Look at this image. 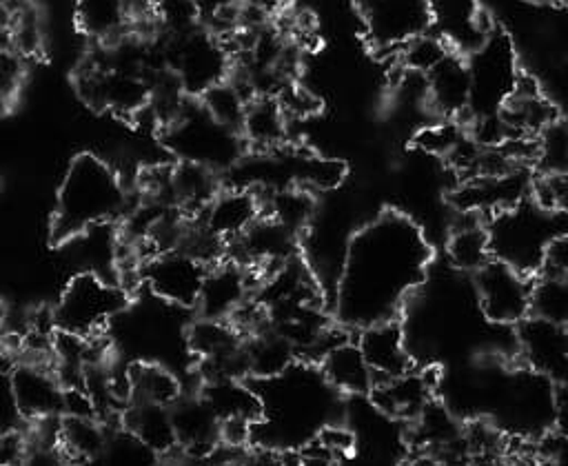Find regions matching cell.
<instances>
[{
    "instance_id": "cell-1",
    "label": "cell",
    "mask_w": 568,
    "mask_h": 466,
    "mask_svg": "<svg viewBox=\"0 0 568 466\" xmlns=\"http://www.w3.org/2000/svg\"><path fill=\"white\" fill-rule=\"evenodd\" d=\"M430 246L422 229L397 211L364 224L348 242L337 280L339 324L364 328L395 320L406 297L424 282Z\"/></svg>"
},
{
    "instance_id": "cell-2",
    "label": "cell",
    "mask_w": 568,
    "mask_h": 466,
    "mask_svg": "<svg viewBox=\"0 0 568 466\" xmlns=\"http://www.w3.org/2000/svg\"><path fill=\"white\" fill-rule=\"evenodd\" d=\"M126 191L120 175L98 155L80 153L71 160L58 189L51 217V240L69 242L89 229L122 217Z\"/></svg>"
},
{
    "instance_id": "cell-3",
    "label": "cell",
    "mask_w": 568,
    "mask_h": 466,
    "mask_svg": "<svg viewBox=\"0 0 568 466\" xmlns=\"http://www.w3.org/2000/svg\"><path fill=\"white\" fill-rule=\"evenodd\" d=\"M561 213L539 209L530 197L490 215L486 224L493 260H499L524 275H537L546 246L564 233L557 222Z\"/></svg>"
},
{
    "instance_id": "cell-4",
    "label": "cell",
    "mask_w": 568,
    "mask_h": 466,
    "mask_svg": "<svg viewBox=\"0 0 568 466\" xmlns=\"http://www.w3.org/2000/svg\"><path fill=\"white\" fill-rule=\"evenodd\" d=\"M164 62L186 98H200L233 71V51L213 31L164 36Z\"/></svg>"
},
{
    "instance_id": "cell-5",
    "label": "cell",
    "mask_w": 568,
    "mask_h": 466,
    "mask_svg": "<svg viewBox=\"0 0 568 466\" xmlns=\"http://www.w3.org/2000/svg\"><path fill=\"white\" fill-rule=\"evenodd\" d=\"M129 302L126 288L102 280L98 273H78L64 286L53 313L55 331L95 337Z\"/></svg>"
},
{
    "instance_id": "cell-6",
    "label": "cell",
    "mask_w": 568,
    "mask_h": 466,
    "mask_svg": "<svg viewBox=\"0 0 568 466\" xmlns=\"http://www.w3.org/2000/svg\"><path fill=\"white\" fill-rule=\"evenodd\" d=\"M169 144L180 153V160L197 162L209 169L233 164L240 151V133L213 120L200 100L193 104L191 98L182 111L164 126Z\"/></svg>"
},
{
    "instance_id": "cell-7",
    "label": "cell",
    "mask_w": 568,
    "mask_h": 466,
    "mask_svg": "<svg viewBox=\"0 0 568 466\" xmlns=\"http://www.w3.org/2000/svg\"><path fill=\"white\" fill-rule=\"evenodd\" d=\"M466 67L470 75L468 111H473V118L497 113L510 98L519 78L517 55L508 36L499 31L486 36L466 60Z\"/></svg>"
},
{
    "instance_id": "cell-8",
    "label": "cell",
    "mask_w": 568,
    "mask_h": 466,
    "mask_svg": "<svg viewBox=\"0 0 568 466\" xmlns=\"http://www.w3.org/2000/svg\"><path fill=\"white\" fill-rule=\"evenodd\" d=\"M359 16L366 40L379 51H399L435 20L430 0H359Z\"/></svg>"
},
{
    "instance_id": "cell-9",
    "label": "cell",
    "mask_w": 568,
    "mask_h": 466,
    "mask_svg": "<svg viewBox=\"0 0 568 466\" xmlns=\"http://www.w3.org/2000/svg\"><path fill=\"white\" fill-rule=\"evenodd\" d=\"M80 95L95 109L133 118L149 109L151 78L146 73L102 67L98 60L84 64L78 73Z\"/></svg>"
},
{
    "instance_id": "cell-10",
    "label": "cell",
    "mask_w": 568,
    "mask_h": 466,
    "mask_svg": "<svg viewBox=\"0 0 568 466\" xmlns=\"http://www.w3.org/2000/svg\"><path fill=\"white\" fill-rule=\"evenodd\" d=\"M475 275L479 304L490 322L517 324L528 317L530 275H524L499 260H488Z\"/></svg>"
},
{
    "instance_id": "cell-11",
    "label": "cell",
    "mask_w": 568,
    "mask_h": 466,
    "mask_svg": "<svg viewBox=\"0 0 568 466\" xmlns=\"http://www.w3.org/2000/svg\"><path fill=\"white\" fill-rule=\"evenodd\" d=\"M206 269L209 266L193 255L180 249H171L158 251L142 260L140 280L146 282V286L169 304L195 306Z\"/></svg>"
},
{
    "instance_id": "cell-12",
    "label": "cell",
    "mask_w": 568,
    "mask_h": 466,
    "mask_svg": "<svg viewBox=\"0 0 568 466\" xmlns=\"http://www.w3.org/2000/svg\"><path fill=\"white\" fill-rule=\"evenodd\" d=\"M297 240L300 235L262 213L240 237L226 244V251L233 262L268 273L297 255Z\"/></svg>"
},
{
    "instance_id": "cell-13",
    "label": "cell",
    "mask_w": 568,
    "mask_h": 466,
    "mask_svg": "<svg viewBox=\"0 0 568 466\" xmlns=\"http://www.w3.org/2000/svg\"><path fill=\"white\" fill-rule=\"evenodd\" d=\"M517 326V342L524 362L537 373L564 384L568 368V335L564 324L539 317H524Z\"/></svg>"
},
{
    "instance_id": "cell-14",
    "label": "cell",
    "mask_w": 568,
    "mask_h": 466,
    "mask_svg": "<svg viewBox=\"0 0 568 466\" xmlns=\"http://www.w3.org/2000/svg\"><path fill=\"white\" fill-rule=\"evenodd\" d=\"M528 191L530 180L519 169H513L501 175H477L462 180V184L453 191L450 200L459 211L495 215L526 200Z\"/></svg>"
},
{
    "instance_id": "cell-15",
    "label": "cell",
    "mask_w": 568,
    "mask_h": 466,
    "mask_svg": "<svg viewBox=\"0 0 568 466\" xmlns=\"http://www.w3.org/2000/svg\"><path fill=\"white\" fill-rule=\"evenodd\" d=\"M11 395L20 415L27 419H42L62 413V386L53 366L44 362H16L11 368Z\"/></svg>"
},
{
    "instance_id": "cell-16",
    "label": "cell",
    "mask_w": 568,
    "mask_h": 466,
    "mask_svg": "<svg viewBox=\"0 0 568 466\" xmlns=\"http://www.w3.org/2000/svg\"><path fill=\"white\" fill-rule=\"evenodd\" d=\"M248 300L251 269L224 257L206 269L195 306L200 308L202 317L229 320Z\"/></svg>"
},
{
    "instance_id": "cell-17",
    "label": "cell",
    "mask_w": 568,
    "mask_h": 466,
    "mask_svg": "<svg viewBox=\"0 0 568 466\" xmlns=\"http://www.w3.org/2000/svg\"><path fill=\"white\" fill-rule=\"evenodd\" d=\"M262 200L253 189L246 186H231L220 189L213 200L202 209L197 215L200 224L217 235L222 242H233L240 237L260 215H262Z\"/></svg>"
},
{
    "instance_id": "cell-18",
    "label": "cell",
    "mask_w": 568,
    "mask_h": 466,
    "mask_svg": "<svg viewBox=\"0 0 568 466\" xmlns=\"http://www.w3.org/2000/svg\"><path fill=\"white\" fill-rule=\"evenodd\" d=\"M357 348L368 364L373 379H388L413 371V359L404 344V331L395 320L375 322L359 328Z\"/></svg>"
},
{
    "instance_id": "cell-19",
    "label": "cell",
    "mask_w": 568,
    "mask_h": 466,
    "mask_svg": "<svg viewBox=\"0 0 568 466\" xmlns=\"http://www.w3.org/2000/svg\"><path fill=\"white\" fill-rule=\"evenodd\" d=\"M175 444L191 457H211L220 444V419L200 395L178 397L171 406Z\"/></svg>"
},
{
    "instance_id": "cell-20",
    "label": "cell",
    "mask_w": 568,
    "mask_h": 466,
    "mask_svg": "<svg viewBox=\"0 0 568 466\" xmlns=\"http://www.w3.org/2000/svg\"><path fill=\"white\" fill-rule=\"evenodd\" d=\"M424 98L444 120H457L468 111L470 75L466 58L450 51L424 75Z\"/></svg>"
},
{
    "instance_id": "cell-21",
    "label": "cell",
    "mask_w": 568,
    "mask_h": 466,
    "mask_svg": "<svg viewBox=\"0 0 568 466\" xmlns=\"http://www.w3.org/2000/svg\"><path fill=\"white\" fill-rule=\"evenodd\" d=\"M286 126H288V118L284 115L277 98L253 95L246 102L237 133L242 142H246L260 153H266L284 146Z\"/></svg>"
},
{
    "instance_id": "cell-22",
    "label": "cell",
    "mask_w": 568,
    "mask_h": 466,
    "mask_svg": "<svg viewBox=\"0 0 568 466\" xmlns=\"http://www.w3.org/2000/svg\"><path fill=\"white\" fill-rule=\"evenodd\" d=\"M197 395L220 422L244 419L257 424L264 419V399L244 379H206Z\"/></svg>"
},
{
    "instance_id": "cell-23",
    "label": "cell",
    "mask_w": 568,
    "mask_h": 466,
    "mask_svg": "<svg viewBox=\"0 0 568 466\" xmlns=\"http://www.w3.org/2000/svg\"><path fill=\"white\" fill-rule=\"evenodd\" d=\"M217 191V175L204 164L180 160L175 166L169 169L171 204L189 217H197Z\"/></svg>"
},
{
    "instance_id": "cell-24",
    "label": "cell",
    "mask_w": 568,
    "mask_h": 466,
    "mask_svg": "<svg viewBox=\"0 0 568 466\" xmlns=\"http://www.w3.org/2000/svg\"><path fill=\"white\" fill-rule=\"evenodd\" d=\"M371 399L373 404L393 417L415 419V415L422 411V406L430 399L433 388L426 384V379L413 371L388 377V379H375L371 386Z\"/></svg>"
},
{
    "instance_id": "cell-25",
    "label": "cell",
    "mask_w": 568,
    "mask_h": 466,
    "mask_svg": "<svg viewBox=\"0 0 568 466\" xmlns=\"http://www.w3.org/2000/svg\"><path fill=\"white\" fill-rule=\"evenodd\" d=\"M242 351L248 377L257 379H275L284 375L297 359L295 348L268 326L242 337Z\"/></svg>"
},
{
    "instance_id": "cell-26",
    "label": "cell",
    "mask_w": 568,
    "mask_h": 466,
    "mask_svg": "<svg viewBox=\"0 0 568 466\" xmlns=\"http://www.w3.org/2000/svg\"><path fill=\"white\" fill-rule=\"evenodd\" d=\"M122 426L126 433H131L135 439H140L158 455H166L178 448L169 406L129 402L122 415Z\"/></svg>"
},
{
    "instance_id": "cell-27",
    "label": "cell",
    "mask_w": 568,
    "mask_h": 466,
    "mask_svg": "<svg viewBox=\"0 0 568 466\" xmlns=\"http://www.w3.org/2000/svg\"><path fill=\"white\" fill-rule=\"evenodd\" d=\"M322 373L331 386L344 393H368L373 386V373L364 362L357 344L342 342L333 346L322 359Z\"/></svg>"
},
{
    "instance_id": "cell-28",
    "label": "cell",
    "mask_w": 568,
    "mask_h": 466,
    "mask_svg": "<svg viewBox=\"0 0 568 466\" xmlns=\"http://www.w3.org/2000/svg\"><path fill=\"white\" fill-rule=\"evenodd\" d=\"M126 384H129V402H146L171 406L180 395L178 377L160 364L151 362H135L126 368Z\"/></svg>"
},
{
    "instance_id": "cell-29",
    "label": "cell",
    "mask_w": 568,
    "mask_h": 466,
    "mask_svg": "<svg viewBox=\"0 0 568 466\" xmlns=\"http://www.w3.org/2000/svg\"><path fill=\"white\" fill-rule=\"evenodd\" d=\"M75 24L84 36L111 42L129 27L126 0H75Z\"/></svg>"
},
{
    "instance_id": "cell-30",
    "label": "cell",
    "mask_w": 568,
    "mask_h": 466,
    "mask_svg": "<svg viewBox=\"0 0 568 466\" xmlns=\"http://www.w3.org/2000/svg\"><path fill=\"white\" fill-rule=\"evenodd\" d=\"M468 217L470 220H464L453 229L446 251H448V260L453 262V266H457L462 271L477 273L488 260H493V255H490V246H488L486 226L479 222L481 215L468 213Z\"/></svg>"
},
{
    "instance_id": "cell-31",
    "label": "cell",
    "mask_w": 568,
    "mask_h": 466,
    "mask_svg": "<svg viewBox=\"0 0 568 466\" xmlns=\"http://www.w3.org/2000/svg\"><path fill=\"white\" fill-rule=\"evenodd\" d=\"M111 430L98 417H71L60 415V448L71 457V462L93 459L106 444Z\"/></svg>"
},
{
    "instance_id": "cell-32",
    "label": "cell",
    "mask_w": 568,
    "mask_h": 466,
    "mask_svg": "<svg viewBox=\"0 0 568 466\" xmlns=\"http://www.w3.org/2000/svg\"><path fill=\"white\" fill-rule=\"evenodd\" d=\"M266 191H268L266 202H260L262 213L273 217L275 222H280L282 226L293 231L295 235H302V231L308 226L313 211H315L311 191L295 186V184L266 189Z\"/></svg>"
},
{
    "instance_id": "cell-33",
    "label": "cell",
    "mask_w": 568,
    "mask_h": 466,
    "mask_svg": "<svg viewBox=\"0 0 568 466\" xmlns=\"http://www.w3.org/2000/svg\"><path fill=\"white\" fill-rule=\"evenodd\" d=\"M413 422H415L413 424L415 446H419L424 450L444 446L462 433V426L453 417V413L442 402H437L433 397L422 406V411L415 415Z\"/></svg>"
},
{
    "instance_id": "cell-34",
    "label": "cell",
    "mask_w": 568,
    "mask_h": 466,
    "mask_svg": "<svg viewBox=\"0 0 568 466\" xmlns=\"http://www.w3.org/2000/svg\"><path fill=\"white\" fill-rule=\"evenodd\" d=\"M253 95L248 93V89L235 80L233 75H229L224 82L215 84L213 89H209L204 95H200V104L204 107V111L217 120L220 124L229 126V129H235L240 126V120H242V113L246 109V102L251 100Z\"/></svg>"
},
{
    "instance_id": "cell-35",
    "label": "cell",
    "mask_w": 568,
    "mask_h": 466,
    "mask_svg": "<svg viewBox=\"0 0 568 466\" xmlns=\"http://www.w3.org/2000/svg\"><path fill=\"white\" fill-rule=\"evenodd\" d=\"M84 466H164L162 455L153 453L149 446H144L140 439H135L131 433L111 430L104 448Z\"/></svg>"
},
{
    "instance_id": "cell-36",
    "label": "cell",
    "mask_w": 568,
    "mask_h": 466,
    "mask_svg": "<svg viewBox=\"0 0 568 466\" xmlns=\"http://www.w3.org/2000/svg\"><path fill=\"white\" fill-rule=\"evenodd\" d=\"M186 342L197 359H206V357H215L237 348L242 344V335L229 320L200 317L189 328Z\"/></svg>"
},
{
    "instance_id": "cell-37",
    "label": "cell",
    "mask_w": 568,
    "mask_h": 466,
    "mask_svg": "<svg viewBox=\"0 0 568 466\" xmlns=\"http://www.w3.org/2000/svg\"><path fill=\"white\" fill-rule=\"evenodd\" d=\"M528 315L564 324L568 322V277L532 275L530 284V311Z\"/></svg>"
},
{
    "instance_id": "cell-38",
    "label": "cell",
    "mask_w": 568,
    "mask_h": 466,
    "mask_svg": "<svg viewBox=\"0 0 568 466\" xmlns=\"http://www.w3.org/2000/svg\"><path fill=\"white\" fill-rule=\"evenodd\" d=\"M344 175H346V166L339 160L302 155V153H297L293 160V184L306 191L335 189L344 180Z\"/></svg>"
},
{
    "instance_id": "cell-39",
    "label": "cell",
    "mask_w": 568,
    "mask_h": 466,
    "mask_svg": "<svg viewBox=\"0 0 568 466\" xmlns=\"http://www.w3.org/2000/svg\"><path fill=\"white\" fill-rule=\"evenodd\" d=\"M535 162L541 173H566L568 133L561 118H557L535 138Z\"/></svg>"
},
{
    "instance_id": "cell-40",
    "label": "cell",
    "mask_w": 568,
    "mask_h": 466,
    "mask_svg": "<svg viewBox=\"0 0 568 466\" xmlns=\"http://www.w3.org/2000/svg\"><path fill=\"white\" fill-rule=\"evenodd\" d=\"M453 49L448 44L430 33H422L406 42L397 53L402 58V67L410 73L426 75L435 64H439Z\"/></svg>"
},
{
    "instance_id": "cell-41",
    "label": "cell",
    "mask_w": 568,
    "mask_h": 466,
    "mask_svg": "<svg viewBox=\"0 0 568 466\" xmlns=\"http://www.w3.org/2000/svg\"><path fill=\"white\" fill-rule=\"evenodd\" d=\"M155 27L164 36H182L197 29L200 4L197 0H153Z\"/></svg>"
},
{
    "instance_id": "cell-42",
    "label": "cell",
    "mask_w": 568,
    "mask_h": 466,
    "mask_svg": "<svg viewBox=\"0 0 568 466\" xmlns=\"http://www.w3.org/2000/svg\"><path fill=\"white\" fill-rule=\"evenodd\" d=\"M568 195V180L566 173H539L530 180L528 197L544 211L564 213Z\"/></svg>"
},
{
    "instance_id": "cell-43",
    "label": "cell",
    "mask_w": 568,
    "mask_h": 466,
    "mask_svg": "<svg viewBox=\"0 0 568 466\" xmlns=\"http://www.w3.org/2000/svg\"><path fill=\"white\" fill-rule=\"evenodd\" d=\"M464 133H466L464 126H459L455 120H442L437 124H430V126L422 129L415 135V144H417V149H422L426 153L446 158L448 151L459 142V138Z\"/></svg>"
},
{
    "instance_id": "cell-44",
    "label": "cell",
    "mask_w": 568,
    "mask_h": 466,
    "mask_svg": "<svg viewBox=\"0 0 568 466\" xmlns=\"http://www.w3.org/2000/svg\"><path fill=\"white\" fill-rule=\"evenodd\" d=\"M315 442L328 453V457L335 462L339 457H346L348 453H353L355 448V433L337 426V424H328L324 428H320Z\"/></svg>"
},
{
    "instance_id": "cell-45",
    "label": "cell",
    "mask_w": 568,
    "mask_h": 466,
    "mask_svg": "<svg viewBox=\"0 0 568 466\" xmlns=\"http://www.w3.org/2000/svg\"><path fill=\"white\" fill-rule=\"evenodd\" d=\"M555 275V277H568V237L566 233L557 235L544 251L541 266L537 275Z\"/></svg>"
},
{
    "instance_id": "cell-46",
    "label": "cell",
    "mask_w": 568,
    "mask_h": 466,
    "mask_svg": "<svg viewBox=\"0 0 568 466\" xmlns=\"http://www.w3.org/2000/svg\"><path fill=\"white\" fill-rule=\"evenodd\" d=\"M20 466H73L71 457L60 448V444H29Z\"/></svg>"
},
{
    "instance_id": "cell-47",
    "label": "cell",
    "mask_w": 568,
    "mask_h": 466,
    "mask_svg": "<svg viewBox=\"0 0 568 466\" xmlns=\"http://www.w3.org/2000/svg\"><path fill=\"white\" fill-rule=\"evenodd\" d=\"M27 450V437L18 430H0V466H20Z\"/></svg>"
},
{
    "instance_id": "cell-48",
    "label": "cell",
    "mask_w": 568,
    "mask_h": 466,
    "mask_svg": "<svg viewBox=\"0 0 568 466\" xmlns=\"http://www.w3.org/2000/svg\"><path fill=\"white\" fill-rule=\"evenodd\" d=\"M253 424L244 419H222L220 422V444L229 448H244L251 437Z\"/></svg>"
},
{
    "instance_id": "cell-49",
    "label": "cell",
    "mask_w": 568,
    "mask_h": 466,
    "mask_svg": "<svg viewBox=\"0 0 568 466\" xmlns=\"http://www.w3.org/2000/svg\"><path fill=\"white\" fill-rule=\"evenodd\" d=\"M564 450H566L564 430H550L537 444V455L541 459H564Z\"/></svg>"
},
{
    "instance_id": "cell-50",
    "label": "cell",
    "mask_w": 568,
    "mask_h": 466,
    "mask_svg": "<svg viewBox=\"0 0 568 466\" xmlns=\"http://www.w3.org/2000/svg\"><path fill=\"white\" fill-rule=\"evenodd\" d=\"M408 466H446V464H444L439 457H435V455L422 450L419 455H415V457L408 462Z\"/></svg>"
},
{
    "instance_id": "cell-51",
    "label": "cell",
    "mask_w": 568,
    "mask_h": 466,
    "mask_svg": "<svg viewBox=\"0 0 568 466\" xmlns=\"http://www.w3.org/2000/svg\"><path fill=\"white\" fill-rule=\"evenodd\" d=\"M280 466H302V457L295 453H282V464Z\"/></svg>"
},
{
    "instance_id": "cell-52",
    "label": "cell",
    "mask_w": 568,
    "mask_h": 466,
    "mask_svg": "<svg viewBox=\"0 0 568 466\" xmlns=\"http://www.w3.org/2000/svg\"><path fill=\"white\" fill-rule=\"evenodd\" d=\"M246 2V9H253V11H264L266 9V4L271 2V0H244Z\"/></svg>"
},
{
    "instance_id": "cell-53",
    "label": "cell",
    "mask_w": 568,
    "mask_h": 466,
    "mask_svg": "<svg viewBox=\"0 0 568 466\" xmlns=\"http://www.w3.org/2000/svg\"><path fill=\"white\" fill-rule=\"evenodd\" d=\"M4 326H7V308H4V304H2V300H0V337H2V333H4Z\"/></svg>"
},
{
    "instance_id": "cell-54",
    "label": "cell",
    "mask_w": 568,
    "mask_h": 466,
    "mask_svg": "<svg viewBox=\"0 0 568 466\" xmlns=\"http://www.w3.org/2000/svg\"><path fill=\"white\" fill-rule=\"evenodd\" d=\"M0 107H2V104H0Z\"/></svg>"
}]
</instances>
